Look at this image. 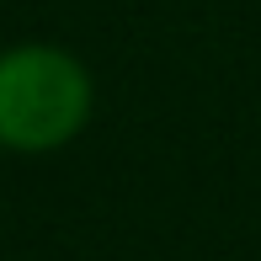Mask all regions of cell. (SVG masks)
<instances>
[{"label":"cell","instance_id":"6da1fadb","mask_svg":"<svg viewBox=\"0 0 261 261\" xmlns=\"http://www.w3.org/2000/svg\"><path fill=\"white\" fill-rule=\"evenodd\" d=\"M91 69L59 43H11L0 54V149L54 155L91 123Z\"/></svg>","mask_w":261,"mask_h":261}]
</instances>
